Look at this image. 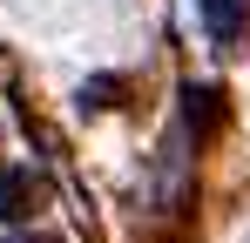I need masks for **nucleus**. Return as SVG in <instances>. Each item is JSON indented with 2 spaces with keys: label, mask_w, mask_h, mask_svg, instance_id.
I'll use <instances>...</instances> for the list:
<instances>
[{
  "label": "nucleus",
  "mask_w": 250,
  "mask_h": 243,
  "mask_svg": "<svg viewBox=\"0 0 250 243\" xmlns=\"http://www.w3.org/2000/svg\"><path fill=\"white\" fill-rule=\"evenodd\" d=\"M196 14H203V34L230 54L237 40H244V27H250V0H196Z\"/></svg>",
  "instance_id": "1"
},
{
  "label": "nucleus",
  "mask_w": 250,
  "mask_h": 243,
  "mask_svg": "<svg viewBox=\"0 0 250 243\" xmlns=\"http://www.w3.org/2000/svg\"><path fill=\"white\" fill-rule=\"evenodd\" d=\"M183 101H189V122H196V128L216 122V95H209V88H183Z\"/></svg>",
  "instance_id": "3"
},
{
  "label": "nucleus",
  "mask_w": 250,
  "mask_h": 243,
  "mask_svg": "<svg viewBox=\"0 0 250 243\" xmlns=\"http://www.w3.org/2000/svg\"><path fill=\"white\" fill-rule=\"evenodd\" d=\"M21 216H27V182L0 176V223H21Z\"/></svg>",
  "instance_id": "2"
},
{
  "label": "nucleus",
  "mask_w": 250,
  "mask_h": 243,
  "mask_svg": "<svg viewBox=\"0 0 250 243\" xmlns=\"http://www.w3.org/2000/svg\"><path fill=\"white\" fill-rule=\"evenodd\" d=\"M7 243H34V237H7Z\"/></svg>",
  "instance_id": "5"
},
{
  "label": "nucleus",
  "mask_w": 250,
  "mask_h": 243,
  "mask_svg": "<svg viewBox=\"0 0 250 243\" xmlns=\"http://www.w3.org/2000/svg\"><path fill=\"white\" fill-rule=\"evenodd\" d=\"M115 95H122V81H88V88H82V108H115Z\"/></svg>",
  "instance_id": "4"
}]
</instances>
